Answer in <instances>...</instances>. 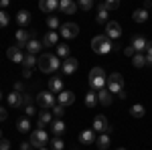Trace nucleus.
I'll return each instance as SVG.
<instances>
[{
    "instance_id": "5",
    "label": "nucleus",
    "mask_w": 152,
    "mask_h": 150,
    "mask_svg": "<svg viewBox=\"0 0 152 150\" xmlns=\"http://www.w3.org/2000/svg\"><path fill=\"white\" fill-rule=\"evenodd\" d=\"M107 89L112 93H120L124 89V77L120 75V73H112V75H107Z\"/></svg>"
},
{
    "instance_id": "35",
    "label": "nucleus",
    "mask_w": 152,
    "mask_h": 150,
    "mask_svg": "<svg viewBox=\"0 0 152 150\" xmlns=\"http://www.w3.org/2000/svg\"><path fill=\"white\" fill-rule=\"evenodd\" d=\"M47 26L51 29V31H57V29H61V24H59V18L55 16V14H51L47 18Z\"/></svg>"
},
{
    "instance_id": "17",
    "label": "nucleus",
    "mask_w": 152,
    "mask_h": 150,
    "mask_svg": "<svg viewBox=\"0 0 152 150\" xmlns=\"http://www.w3.org/2000/svg\"><path fill=\"white\" fill-rule=\"evenodd\" d=\"M39 8H41L43 12H47L49 16H51V12H55L59 8V2H57V0H43V2L39 4Z\"/></svg>"
},
{
    "instance_id": "14",
    "label": "nucleus",
    "mask_w": 152,
    "mask_h": 150,
    "mask_svg": "<svg viewBox=\"0 0 152 150\" xmlns=\"http://www.w3.org/2000/svg\"><path fill=\"white\" fill-rule=\"evenodd\" d=\"M112 102H114V95H112V91H110L107 87H104V89H99V91H97V104L112 105Z\"/></svg>"
},
{
    "instance_id": "30",
    "label": "nucleus",
    "mask_w": 152,
    "mask_h": 150,
    "mask_svg": "<svg viewBox=\"0 0 152 150\" xmlns=\"http://www.w3.org/2000/svg\"><path fill=\"white\" fill-rule=\"evenodd\" d=\"M57 51H55V55L57 57H63V59H69V47L65 45V43H59L57 47H55Z\"/></svg>"
},
{
    "instance_id": "22",
    "label": "nucleus",
    "mask_w": 152,
    "mask_h": 150,
    "mask_svg": "<svg viewBox=\"0 0 152 150\" xmlns=\"http://www.w3.org/2000/svg\"><path fill=\"white\" fill-rule=\"evenodd\" d=\"M79 142L81 144H94L95 142V132L94 130H83L79 134Z\"/></svg>"
},
{
    "instance_id": "56",
    "label": "nucleus",
    "mask_w": 152,
    "mask_h": 150,
    "mask_svg": "<svg viewBox=\"0 0 152 150\" xmlns=\"http://www.w3.org/2000/svg\"><path fill=\"white\" fill-rule=\"evenodd\" d=\"M118 150H126V148H118Z\"/></svg>"
},
{
    "instance_id": "36",
    "label": "nucleus",
    "mask_w": 152,
    "mask_h": 150,
    "mask_svg": "<svg viewBox=\"0 0 152 150\" xmlns=\"http://www.w3.org/2000/svg\"><path fill=\"white\" fill-rule=\"evenodd\" d=\"M102 6H104V10H116V8H120V2L118 0H105V2H102Z\"/></svg>"
},
{
    "instance_id": "13",
    "label": "nucleus",
    "mask_w": 152,
    "mask_h": 150,
    "mask_svg": "<svg viewBox=\"0 0 152 150\" xmlns=\"http://www.w3.org/2000/svg\"><path fill=\"white\" fill-rule=\"evenodd\" d=\"M77 67H79V63H77V59H75V57H69V59H65V61L61 63V69H63V73H67V75L75 73Z\"/></svg>"
},
{
    "instance_id": "37",
    "label": "nucleus",
    "mask_w": 152,
    "mask_h": 150,
    "mask_svg": "<svg viewBox=\"0 0 152 150\" xmlns=\"http://www.w3.org/2000/svg\"><path fill=\"white\" fill-rule=\"evenodd\" d=\"M77 6H79V8H81V10H91V8H94V0H79V4H77Z\"/></svg>"
},
{
    "instance_id": "19",
    "label": "nucleus",
    "mask_w": 152,
    "mask_h": 150,
    "mask_svg": "<svg viewBox=\"0 0 152 150\" xmlns=\"http://www.w3.org/2000/svg\"><path fill=\"white\" fill-rule=\"evenodd\" d=\"M73 102H75V93L73 91H65V89H63V91L59 93V104L63 105V108H65V105H71Z\"/></svg>"
},
{
    "instance_id": "33",
    "label": "nucleus",
    "mask_w": 152,
    "mask_h": 150,
    "mask_svg": "<svg viewBox=\"0 0 152 150\" xmlns=\"http://www.w3.org/2000/svg\"><path fill=\"white\" fill-rule=\"evenodd\" d=\"M132 65H134V67H144V65H146V55L136 53V55L132 57Z\"/></svg>"
},
{
    "instance_id": "9",
    "label": "nucleus",
    "mask_w": 152,
    "mask_h": 150,
    "mask_svg": "<svg viewBox=\"0 0 152 150\" xmlns=\"http://www.w3.org/2000/svg\"><path fill=\"white\" fill-rule=\"evenodd\" d=\"M51 122H53V114L49 110H41L37 114V130H45L47 124H51Z\"/></svg>"
},
{
    "instance_id": "26",
    "label": "nucleus",
    "mask_w": 152,
    "mask_h": 150,
    "mask_svg": "<svg viewBox=\"0 0 152 150\" xmlns=\"http://www.w3.org/2000/svg\"><path fill=\"white\" fill-rule=\"evenodd\" d=\"M132 18H134L136 23H146V20H148V10H144V8H138V10H134Z\"/></svg>"
},
{
    "instance_id": "10",
    "label": "nucleus",
    "mask_w": 152,
    "mask_h": 150,
    "mask_svg": "<svg viewBox=\"0 0 152 150\" xmlns=\"http://www.w3.org/2000/svg\"><path fill=\"white\" fill-rule=\"evenodd\" d=\"M122 35V26L120 23H114V20H110V23L105 24V37L110 39V41H114V39H120Z\"/></svg>"
},
{
    "instance_id": "41",
    "label": "nucleus",
    "mask_w": 152,
    "mask_h": 150,
    "mask_svg": "<svg viewBox=\"0 0 152 150\" xmlns=\"http://www.w3.org/2000/svg\"><path fill=\"white\" fill-rule=\"evenodd\" d=\"M51 148H53V150H63V148H65V144H63V140H61V138H55L53 142H51Z\"/></svg>"
},
{
    "instance_id": "15",
    "label": "nucleus",
    "mask_w": 152,
    "mask_h": 150,
    "mask_svg": "<svg viewBox=\"0 0 152 150\" xmlns=\"http://www.w3.org/2000/svg\"><path fill=\"white\" fill-rule=\"evenodd\" d=\"M59 10L69 16V14H73V12L77 10V4H75L73 0H61V2H59Z\"/></svg>"
},
{
    "instance_id": "51",
    "label": "nucleus",
    "mask_w": 152,
    "mask_h": 150,
    "mask_svg": "<svg viewBox=\"0 0 152 150\" xmlns=\"http://www.w3.org/2000/svg\"><path fill=\"white\" fill-rule=\"evenodd\" d=\"M118 97H120V100H126V91H124V89H122V91L118 93Z\"/></svg>"
},
{
    "instance_id": "27",
    "label": "nucleus",
    "mask_w": 152,
    "mask_h": 150,
    "mask_svg": "<svg viewBox=\"0 0 152 150\" xmlns=\"http://www.w3.org/2000/svg\"><path fill=\"white\" fill-rule=\"evenodd\" d=\"M16 23L20 24V26L28 24V23H31V12H28V10H20L18 14H16Z\"/></svg>"
},
{
    "instance_id": "50",
    "label": "nucleus",
    "mask_w": 152,
    "mask_h": 150,
    "mask_svg": "<svg viewBox=\"0 0 152 150\" xmlns=\"http://www.w3.org/2000/svg\"><path fill=\"white\" fill-rule=\"evenodd\" d=\"M150 6H152V2H150V0H146V2H144V10H148Z\"/></svg>"
},
{
    "instance_id": "42",
    "label": "nucleus",
    "mask_w": 152,
    "mask_h": 150,
    "mask_svg": "<svg viewBox=\"0 0 152 150\" xmlns=\"http://www.w3.org/2000/svg\"><path fill=\"white\" fill-rule=\"evenodd\" d=\"M24 114H26V118H33V116H37V108L35 105H26L24 108Z\"/></svg>"
},
{
    "instance_id": "48",
    "label": "nucleus",
    "mask_w": 152,
    "mask_h": 150,
    "mask_svg": "<svg viewBox=\"0 0 152 150\" xmlns=\"http://www.w3.org/2000/svg\"><path fill=\"white\" fill-rule=\"evenodd\" d=\"M4 120H6V108L0 105V122H4Z\"/></svg>"
},
{
    "instance_id": "18",
    "label": "nucleus",
    "mask_w": 152,
    "mask_h": 150,
    "mask_svg": "<svg viewBox=\"0 0 152 150\" xmlns=\"http://www.w3.org/2000/svg\"><path fill=\"white\" fill-rule=\"evenodd\" d=\"M49 91L51 93H61L63 91V79L57 77V75L51 77V79H49Z\"/></svg>"
},
{
    "instance_id": "8",
    "label": "nucleus",
    "mask_w": 152,
    "mask_h": 150,
    "mask_svg": "<svg viewBox=\"0 0 152 150\" xmlns=\"http://www.w3.org/2000/svg\"><path fill=\"white\" fill-rule=\"evenodd\" d=\"M59 33L65 37V39H75V37L79 35V26L75 23H65V24H61Z\"/></svg>"
},
{
    "instance_id": "38",
    "label": "nucleus",
    "mask_w": 152,
    "mask_h": 150,
    "mask_svg": "<svg viewBox=\"0 0 152 150\" xmlns=\"http://www.w3.org/2000/svg\"><path fill=\"white\" fill-rule=\"evenodd\" d=\"M8 23H10V18H8V14L4 10H0V29H4V26H8Z\"/></svg>"
},
{
    "instance_id": "7",
    "label": "nucleus",
    "mask_w": 152,
    "mask_h": 150,
    "mask_svg": "<svg viewBox=\"0 0 152 150\" xmlns=\"http://www.w3.org/2000/svg\"><path fill=\"white\" fill-rule=\"evenodd\" d=\"M37 104L41 105L43 110H49V108L55 105V95H53L51 91H39V95H37Z\"/></svg>"
},
{
    "instance_id": "34",
    "label": "nucleus",
    "mask_w": 152,
    "mask_h": 150,
    "mask_svg": "<svg viewBox=\"0 0 152 150\" xmlns=\"http://www.w3.org/2000/svg\"><path fill=\"white\" fill-rule=\"evenodd\" d=\"M16 128H18V132H28V130H31V122H28V118H20V120L16 122Z\"/></svg>"
},
{
    "instance_id": "21",
    "label": "nucleus",
    "mask_w": 152,
    "mask_h": 150,
    "mask_svg": "<svg viewBox=\"0 0 152 150\" xmlns=\"http://www.w3.org/2000/svg\"><path fill=\"white\" fill-rule=\"evenodd\" d=\"M146 45H148V41H146L144 37H134V39H132V47H134V51H136V53L146 51Z\"/></svg>"
},
{
    "instance_id": "11",
    "label": "nucleus",
    "mask_w": 152,
    "mask_h": 150,
    "mask_svg": "<svg viewBox=\"0 0 152 150\" xmlns=\"http://www.w3.org/2000/svg\"><path fill=\"white\" fill-rule=\"evenodd\" d=\"M31 39H35V33H28V31H24V29H18V31H16V45L20 47V49H26V45H28Z\"/></svg>"
},
{
    "instance_id": "39",
    "label": "nucleus",
    "mask_w": 152,
    "mask_h": 150,
    "mask_svg": "<svg viewBox=\"0 0 152 150\" xmlns=\"http://www.w3.org/2000/svg\"><path fill=\"white\" fill-rule=\"evenodd\" d=\"M146 65H152V41L146 45Z\"/></svg>"
},
{
    "instance_id": "46",
    "label": "nucleus",
    "mask_w": 152,
    "mask_h": 150,
    "mask_svg": "<svg viewBox=\"0 0 152 150\" xmlns=\"http://www.w3.org/2000/svg\"><path fill=\"white\" fill-rule=\"evenodd\" d=\"M20 150H33V144L31 142H20Z\"/></svg>"
},
{
    "instance_id": "12",
    "label": "nucleus",
    "mask_w": 152,
    "mask_h": 150,
    "mask_svg": "<svg viewBox=\"0 0 152 150\" xmlns=\"http://www.w3.org/2000/svg\"><path fill=\"white\" fill-rule=\"evenodd\" d=\"M6 57L10 59V61H14V63H23V59H24V55H23V49L18 45H12V47H8L6 49Z\"/></svg>"
},
{
    "instance_id": "43",
    "label": "nucleus",
    "mask_w": 152,
    "mask_h": 150,
    "mask_svg": "<svg viewBox=\"0 0 152 150\" xmlns=\"http://www.w3.org/2000/svg\"><path fill=\"white\" fill-rule=\"evenodd\" d=\"M33 100H35V97H33L31 93H23V104L24 105H33Z\"/></svg>"
},
{
    "instance_id": "49",
    "label": "nucleus",
    "mask_w": 152,
    "mask_h": 150,
    "mask_svg": "<svg viewBox=\"0 0 152 150\" xmlns=\"http://www.w3.org/2000/svg\"><path fill=\"white\" fill-rule=\"evenodd\" d=\"M8 6V0H0V8H6Z\"/></svg>"
},
{
    "instance_id": "53",
    "label": "nucleus",
    "mask_w": 152,
    "mask_h": 150,
    "mask_svg": "<svg viewBox=\"0 0 152 150\" xmlns=\"http://www.w3.org/2000/svg\"><path fill=\"white\" fill-rule=\"evenodd\" d=\"M0 140H2V130H0Z\"/></svg>"
},
{
    "instance_id": "32",
    "label": "nucleus",
    "mask_w": 152,
    "mask_h": 150,
    "mask_svg": "<svg viewBox=\"0 0 152 150\" xmlns=\"http://www.w3.org/2000/svg\"><path fill=\"white\" fill-rule=\"evenodd\" d=\"M35 65H37L35 55H28V53H26V55H24V59H23V67H24V69H33Z\"/></svg>"
},
{
    "instance_id": "31",
    "label": "nucleus",
    "mask_w": 152,
    "mask_h": 150,
    "mask_svg": "<svg viewBox=\"0 0 152 150\" xmlns=\"http://www.w3.org/2000/svg\"><path fill=\"white\" fill-rule=\"evenodd\" d=\"M130 114L134 116V118H142V116L146 114V110H144V105H142V104H134L132 108H130Z\"/></svg>"
},
{
    "instance_id": "23",
    "label": "nucleus",
    "mask_w": 152,
    "mask_h": 150,
    "mask_svg": "<svg viewBox=\"0 0 152 150\" xmlns=\"http://www.w3.org/2000/svg\"><path fill=\"white\" fill-rule=\"evenodd\" d=\"M51 130H53V134L59 138V136L65 132V122H63V120H53V122H51Z\"/></svg>"
},
{
    "instance_id": "44",
    "label": "nucleus",
    "mask_w": 152,
    "mask_h": 150,
    "mask_svg": "<svg viewBox=\"0 0 152 150\" xmlns=\"http://www.w3.org/2000/svg\"><path fill=\"white\" fill-rule=\"evenodd\" d=\"M0 150H10V142H8L6 138L0 140Z\"/></svg>"
},
{
    "instance_id": "40",
    "label": "nucleus",
    "mask_w": 152,
    "mask_h": 150,
    "mask_svg": "<svg viewBox=\"0 0 152 150\" xmlns=\"http://www.w3.org/2000/svg\"><path fill=\"white\" fill-rule=\"evenodd\" d=\"M51 114H55V118H61V116L65 114V108H63V105H61V104L53 105V112H51Z\"/></svg>"
},
{
    "instance_id": "3",
    "label": "nucleus",
    "mask_w": 152,
    "mask_h": 150,
    "mask_svg": "<svg viewBox=\"0 0 152 150\" xmlns=\"http://www.w3.org/2000/svg\"><path fill=\"white\" fill-rule=\"evenodd\" d=\"M89 85L91 89H97V91L104 89V85H107V75L102 67H94L89 71Z\"/></svg>"
},
{
    "instance_id": "20",
    "label": "nucleus",
    "mask_w": 152,
    "mask_h": 150,
    "mask_svg": "<svg viewBox=\"0 0 152 150\" xmlns=\"http://www.w3.org/2000/svg\"><path fill=\"white\" fill-rule=\"evenodd\" d=\"M6 100H8V105H10V108H20V105H23V93L10 91Z\"/></svg>"
},
{
    "instance_id": "28",
    "label": "nucleus",
    "mask_w": 152,
    "mask_h": 150,
    "mask_svg": "<svg viewBox=\"0 0 152 150\" xmlns=\"http://www.w3.org/2000/svg\"><path fill=\"white\" fill-rule=\"evenodd\" d=\"M85 105L87 108H94V105H97V91H87L85 93Z\"/></svg>"
},
{
    "instance_id": "6",
    "label": "nucleus",
    "mask_w": 152,
    "mask_h": 150,
    "mask_svg": "<svg viewBox=\"0 0 152 150\" xmlns=\"http://www.w3.org/2000/svg\"><path fill=\"white\" fill-rule=\"evenodd\" d=\"M47 130H33V134H31V144H33V148H45V144H47Z\"/></svg>"
},
{
    "instance_id": "45",
    "label": "nucleus",
    "mask_w": 152,
    "mask_h": 150,
    "mask_svg": "<svg viewBox=\"0 0 152 150\" xmlns=\"http://www.w3.org/2000/svg\"><path fill=\"white\" fill-rule=\"evenodd\" d=\"M124 55H128V57H134V55H136L134 47H132V45H130V47H126V49H124Z\"/></svg>"
},
{
    "instance_id": "24",
    "label": "nucleus",
    "mask_w": 152,
    "mask_h": 150,
    "mask_svg": "<svg viewBox=\"0 0 152 150\" xmlns=\"http://www.w3.org/2000/svg\"><path fill=\"white\" fill-rule=\"evenodd\" d=\"M110 142H112V140H110V134H99V136L95 138V144H97L99 150H105L110 146Z\"/></svg>"
},
{
    "instance_id": "4",
    "label": "nucleus",
    "mask_w": 152,
    "mask_h": 150,
    "mask_svg": "<svg viewBox=\"0 0 152 150\" xmlns=\"http://www.w3.org/2000/svg\"><path fill=\"white\" fill-rule=\"evenodd\" d=\"M94 132H99V134H110V122H107V118L104 114H97L94 118V126H91Z\"/></svg>"
},
{
    "instance_id": "2",
    "label": "nucleus",
    "mask_w": 152,
    "mask_h": 150,
    "mask_svg": "<svg viewBox=\"0 0 152 150\" xmlns=\"http://www.w3.org/2000/svg\"><path fill=\"white\" fill-rule=\"evenodd\" d=\"M91 49H94L97 55H107L110 51H114V43L105 35H97V37L91 39Z\"/></svg>"
},
{
    "instance_id": "47",
    "label": "nucleus",
    "mask_w": 152,
    "mask_h": 150,
    "mask_svg": "<svg viewBox=\"0 0 152 150\" xmlns=\"http://www.w3.org/2000/svg\"><path fill=\"white\" fill-rule=\"evenodd\" d=\"M14 91H16V93H23V83H20V81H16V83H14Z\"/></svg>"
},
{
    "instance_id": "52",
    "label": "nucleus",
    "mask_w": 152,
    "mask_h": 150,
    "mask_svg": "<svg viewBox=\"0 0 152 150\" xmlns=\"http://www.w3.org/2000/svg\"><path fill=\"white\" fill-rule=\"evenodd\" d=\"M31 73H33L31 69H24V71H23V75H24V77H31Z\"/></svg>"
},
{
    "instance_id": "29",
    "label": "nucleus",
    "mask_w": 152,
    "mask_h": 150,
    "mask_svg": "<svg viewBox=\"0 0 152 150\" xmlns=\"http://www.w3.org/2000/svg\"><path fill=\"white\" fill-rule=\"evenodd\" d=\"M95 20H97V23L99 24H107L110 23V20H107V10H104V6H102V4H97V16H95Z\"/></svg>"
},
{
    "instance_id": "25",
    "label": "nucleus",
    "mask_w": 152,
    "mask_h": 150,
    "mask_svg": "<svg viewBox=\"0 0 152 150\" xmlns=\"http://www.w3.org/2000/svg\"><path fill=\"white\" fill-rule=\"evenodd\" d=\"M41 47H43V43H39L37 39H31L28 45H26V51H28V55H37L41 51Z\"/></svg>"
},
{
    "instance_id": "55",
    "label": "nucleus",
    "mask_w": 152,
    "mask_h": 150,
    "mask_svg": "<svg viewBox=\"0 0 152 150\" xmlns=\"http://www.w3.org/2000/svg\"><path fill=\"white\" fill-rule=\"evenodd\" d=\"M0 100H2V91H0Z\"/></svg>"
},
{
    "instance_id": "1",
    "label": "nucleus",
    "mask_w": 152,
    "mask_h": 150,
    "mask_svg": "<svg viewBox=\"0 0 152 150\" xmlns=\"http://www.w3.org/2000/svg\"><path fill=\"white\" fill-rule=\"evenodd\" d=\"M37 67H39V71H43V73H53V71H57L61 67V61L53 53H43L39 57V61H37Z\"/></svg>"
},
{
    "instance_id": "54",
    "label": "nucleus",
    "mask_w": 152,
    "mask_h": 150,
    "mask_svg": "<svg viewBox=\"0 0 152 150\" xmlns=\"http://www.w3.org/2000/svg\"><path fill=\"white\" fill-rule=\"evenodd\" d=\"M39 150H49V148H39Z\"/></svg>"
},
{
    "instance_id": "16",
    "label": "nucleus",
    "mask_w": 152,
    "mask_h": 150,
    "mask_svg": "<svg viewBox=\"0 0 152 150\" xmlns=\"http://www.w3.org/2000/svg\"><path fill=\"white\" fill-rule=\"evenodd\" d=\"M43 45L45 47H57L59 45V33H55V31L45 33V37H43Z\"/></svg>"
}]
</instances>
